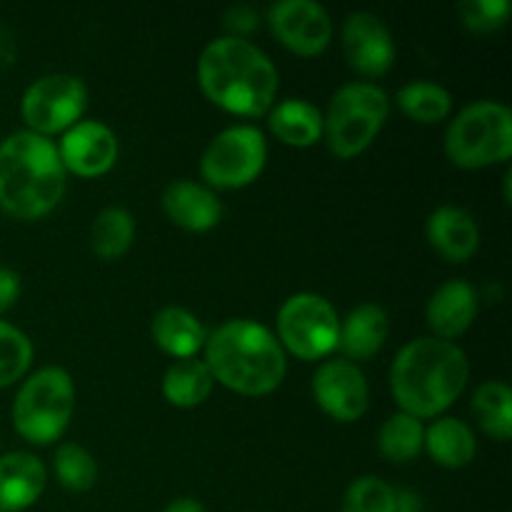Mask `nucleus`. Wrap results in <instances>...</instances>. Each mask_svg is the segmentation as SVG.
Wrapping results in <instances>:
<instances>
[{
	"label": "nucleus",
	"instance_id": "nucleus-15",
	"mask_svg": "<svg viewBox=\"0 0 512 512\" xmlns=\"http://www.w3.org/2000/svg\"><path fill=\"white\" fill-rule=\"evenodd\" d=\"M478 318V290L463 278L448 280L440 285L428 300L425 320H428L433 338L450 340L468 333Z\"/></svg>",
	"mask_w": 512,
	"mask_h": 512
},
{
	"label": "nucleus",
	"instance_id": "nucleus-35",
	"mask_svg": "<svg viewBox=\"0 0 512 512\" xmlns=\"http://www.w3.org/2000/svg\"><path fill=\"white\" fill-rule=\"evenodd\" d=\"M163 512H205L203 503L195 498H178L168 505Z\"/></svg>",
	"mask_w": 512,
	"mask_h": 512
},
{
	"label": "nucleus",
	"instance_id": "nucleus-9",
	"mask_svg": "<svg viewBox=\"0 0 512 512\" xmlns=\"http://www.w3.org/2000/svg\"><path fill=\"white\" fill-rule=\"evenodd\" d=\"M268 143L255 125H230L215 135L200 158V175L210 190H238L260 178Z\"/></svg>",
	"mask_w": 512,
	"mask_h": 512
},
{
	"label": "nucleus",
	"instance_id": "nucleus-23",
	"mask_svg": "<svg viewBox=\"0 0 512 512\" xmlns=\"http://www.w3.org/2000/svg\"><path fill=\"white\" fill-rule=\"evenodd\" d=\"M213 375L198 358L175 360L163 375V395L175 408H198L213 393Z\"/></svg>",
	"mask_w": 512,
	"mask_h": 512
},
{
	"label": "nucleus",
	"instance_id": "nucleus-17",
	"mask_svg": "<svg viewBox=\"0 0 512 512\" xmlns=\"http://www.w3.org/2000/svg\"><path fill=\"white\" fill-rule=\"evenodd\" d=\"M425 235L440 258L450 263H465L478 253L480 228L468 210L458 205H440L425 223Z\"/></svg>",
	"mask_w": 512,
	"mask_h": 512
},
{
	"label": "nucleus",
	"instance_id": "nucleus-7",
	"mask_svg": "<svg viewBox=\"0 0 512 512\" xmlns=\"http://www.w3.org/2000/svg\"><path fill=\"white\" fill-rule=\"evenodd\" d=\"M75 410V385L68 370L40 368L20 385L13 400V425L23 440L50 445L68 430Z\"/></svg>",
	"mask_w": 512,
	"mask_h": 512
},
{
	"label": "nucleus",
	"instance_id": "nucleus-14",
	"mask_svg": "<svg viewBox=\"0 0 512 512\" xmlns=\"http://www.w3.org/2000/svg\"><path fill=\"white\" fill-rule=\"evenodd\" d=\"M65 173L78 178H100L118 160V138L100 120H80L65 130L60 145H55Z\"/></svg>",
	"mask_w": 512,
	"mask_h": 512
},
{
	"label": "nucleus",
	"instance_id": "nucleus-12",
	"mask_svg": "<svg viewBox=\"0 0 512 512\" xmlns=\"http://www.w3.org/2000/svg\"><path fill=\"white\" fill-rule=\"evenodd\" d=\"M313 398L320 410L338 423H355L368 410L370 388L358 365L345 358H333L315 370Z\"/></svg>",
	"mask_w": 512,
	"mask_h": 512
},
{
	"label": "nucleus",
	"instance_id": "nucleus-13",
	"mask_svg": "<svg viewBox=\"0 0 512 512\" xmlns=\"http://www.w3.org/2000/svg\"><path fill=\"white\" fill-rule=\"evenodd\" d=\"M343 53L363 78H380L395 65V40L380 15L358 10L343 23Z\"/></svg>",
	"mask_w": 512,
	"mask_h": 512
},
{
	"label": "nucleus",
	"instance_id": "nucleus-30",
	"mask_svg": "<svg viewBox=\"0 0 512 512\" xmlns=\"http://www.w3.org/2000/svg\"><path fill=\"white\" fill-rule=\"evenodd\" d=\"M343 512H395V490L375 475H363L345 490Z\"/></svg>",
	"mask_w": 512,
	"mask_h": 512
},
{
	"label": "nucleus",
	"instance_id": "nucleus-16",
	"mask_svg": "<svg viewBox=\"0 0 512 512\" xmlns=\"http://www.w3.org/2000/svg\"><path fill=\"white\" fill-rule=\"evenodd\" d=\"M163 210L178 228L190 233H208L223 220V205L208 185L193 180H175L163 193Z\"/></svg>",
	"mask_w": 512,
	"mask_h": 512
},
{
	"label": "nucleus",
	"instance_id": "nucleus-26",
	"mask_svg": "<svg viewBox=\"0 0 512 512\" xmlns=\"http://www.w3.org/2000/svg\"><path fill=\"white\" fill-rule=\"evenodd\" d=\"M425 425L408 413H395L380 425L378 450L388 463H410L423 453Z\"/></svg>",
	"mask_w": 512,
	"mask_h": 512
},
{
	"label": "nucleus",
	"instance_id": "nucleus-29",
	"mask_svg": "<svg viewBox=\"0 0 512 512\" xmlns=\"http://www.w3.org/2000/svg\"><path fill=\"white\" fill-rule=\"evenodd\" d=\"M33 363V343L15 325L0 320V388L18 383Z\"/></svg>",
	"mask_w": 512,
	"mask_h": 512
},
{
	"label": "nucleus",
	"instance_id": "nucleus-1",
	"mask_svg": "<svg viewBox=\"0 0 512 512\" xmlns=\"http://www.w3.org/2000/svg\"><path fill=\"white\" fill-rule=\"evenodd\" d=\"M468 380L465 350L433 335L403 345L390 368V390L400 413L418 420L440 418L465 393Z\"/></svg>",
	"mask_w": 512,
	"mask_h": 512
},
{
	"label": "nucleus",
	"instance_id": "nucleus-20",
	"mask_svg": "<svg viewBox=\"0 0 512 512\" xmlns=\"http://www.w3.org/2000/svg\"><path fill=\"white\" fill-rule=\"evenodd\" d=\"M423 450H428V455L440 468L460 470L475 460L478 440H475L473 428L465 420L440 415L425 428Z\"/></svg>",
	"mask_w": 512,
	"mask_h": 512
},
{
	"label": "nucleus",
	"instance_id": "nucleus-4",
	"mask_svg": "<svg viewBox=\"0 0 512 512\" xmlns=\"http://www.w3.org/2000/svg\"><path fill=\"white\" fill-rule=\"evenodd\" d=\"M65 168L50 138L18 130L0 143V210L15 220H38L65 195Z\"/></svg>",
	"mask_w": 512,
	"mask_h": 512
},
{
	"label": "nucleus",
	"instance_id": "nucleus-2",
	"mask_svg": "<svg viewBox=\"0 0 512 512\" xmlns=\"http://www.w3.org/2000/svg\"><path fill=\"white\" fill-rule=\"evenodd\" d=\"M198 83L205 98L243 118L268 115L278 95V68L248 38L210 40L198 58Z\"/></svg>",
	"mask_w": 512,
	"mask_h": 512
},
{
	"label": "nucleus",
	"instance_id": "nucleus-3",
	"mask_svg": "<svg viewBox=\"0 0 512 512\" xmlns=\"http://www.w3.org/2000/svg\"><path fill=\"white\" fill-rule=\"evenodd\" d=\"M205 360L215 383L248 398L280 388L288 370L285 350L265 325L235 318L218 325L205 340Z\"/></svg>",
	"mask_w": 512,
	"mask_h": 512
},
{
	"label": "nucleus",
	"instance_id": "nucleus-6",
	"mask_svg": "<svg viewBox=\"0 0 512 512\" xmlns=\"http://www.w3.org/2000/svg\"><path fill=\"white\" fill-rule=\"evenodd\" d=\"M388 113L390 98L380 85L365 80L343 85L323 115L325 145L343 160L365 153L383 130Z\"/></svg>",
	"mask_w": 512,
	"mask_h": 512
},
{
	"label": "nucleus",
	"instance_id": "nucleus-11",
	"mask_svg": "<svg viewBox=\"0 0 512 512\" xmlns=\"http://www.w3.org/2000/svg\"><path fill=\"white\" fill-rule=\"evenodd\" d=\"M268 25L290 53L313 58L333 40V18L315 0H280L268 10Z\"/></svg>",
	"mask_w": 512,
	"mask_h": 512
},
{
	"label": "nucleus",
	"instance_id": "nucleus-31",
	"mask_svg": "<svg viewBox=\"0 0 512 512\" xmlns=\"http://www.w3.org/2000/svg\"><path fill=\"white\" fill-rule=\"evenodd\" d=\"M458 15L463 25L473 33H495L508 23V0H463L458 5Z\"/></svg>",
	"mask_w": 512,
	"mask_h": 512
},
{
	"label": "nucleus",
	"instance_id": "nucleus-22",
	"mask_svg": "<svg viewBox=\"0 0 512 512\" xmlns=\"http://www.w3.org/2000/svg\"><path fill=\"white\" fill-rule=\"evenodd\" d=\"M268 128L280 143L310 148L323 140V113L303 98H288L268 110Z\"/></svg>",
	"mask_w": 512,
	"mask_h": 512
},
{
	"label": "nucleus",
	"instance_id": "nucleus-24",
	"mask_svg": "<svg viewBox=\"0 0 512 512\" xmlns=\"http://www.w3.org/2000/svg\"><path fill=\"white\" fill-rule=\"evenodd\" d=\"M475 420L498 443H508L512 438V390L503 380H488L478 385L470 403Z\"/></svg>",
	"mask_w": 512,
	"mask_h": 512
},
{
	"label": "nucleus",
	"instance_id": "nucleus-25",
	"mask_svg": "<svg viewBox=\"0 0 512 512\" xmlns=\"http://www.w3.org/2000/svg\"><path fill=\"white\" fill-rule=\"evenodd\" d=\"M395 103L415 123L433 125L448 118L453 110V95L433 80H413L398 90Z\"/></svg>",
	"mask_w": 512,
	"mask_h": 512
},
{
	"label": "nucleus",
	"instance_id": "nucleus-21",
	"mask_svg": "<svg viewBox=\"0 0 512 512\" xmlns=\"http://www.w3.org/2000/svg\"><path fill=\"white\" fill-rule=\"evenodd\" d=\"M150 330L158 348L175 360L195 358L208 340V330L203 328V323L190 310L178 308V305L160 310Z\"/></svg>",
	"mask_w": 512,
	"mask_h": 512
},
{
	"label": "nucleus",
	"instance_id": "nucleus-28",
	"mask_svg": "<svg viewBox=\"0 0 512 512\" xmlns=\"http://www.w3.org/2000/svg\"><path fill=\"white\" fill-rule=\"evenodd\" d=\"M55 478L70 493H85L98 480V463L93 455L78 443H63L55 450Z\"/></svg>",
	"mask_w": 512,
	"mask_h": 512
},
{
	"label": "nucleus",
	"instance_id": "nucleus-19",
	"mask_svg": "<svg viewBox=\"0 0 512 512\" xmlns=\"http://www.w3.org/2000/svg\"><path fill=\"white\" fill-rule=\"evenodd\" d=\"M390 333V318L380 305L365 303L358 305L340 320L338 350L345 360H368L380 353Z\"/></svg>",
	"mask_w": 512,
	"mask_h": 512
},
{
	"label": "nucleus",
	"instance_id": "nucleus-33",
	"mask_svg": "<svg viewBox=\"0 0 512 512\" xmlns=\"http://www.w3.org/2000/svg\"><path fill=\"white\" fill-rule=\"evenodd\" d=\"M20 298V278L15 270L0 268V315L8 313Z\"/></svg>",
	"mask_w": 512,
	"mask_h": 512
},
{
	"label": "nucleus",
	"instance_id": "nucleus-34",
	"mask_svg": "<svg viewBox=\"0 0 512 512\" xmlns=\"http://www.w3.org/2000/svg\"><path fill=\"white\" fill-rule=\"evenodd\" d=\"M423 503H420L418 493L410 490H395V512H420Z\"/></svg>",
	"mask_w": 512,
	"mask_h": 512
},
{
	"label": "nucleus",
	"instance_id": "nucleus-5",
	"mask_svg": "<svg viewBox=\"0 0 512 512\" xmlns=\"http://www.w3.org/2000/svg\"><path fill=\"white\" fill-rule=\"evenodd\" d=\"M445 155L463 170L508 163L512 155V113L498 100H478L460 110L445 130Z\"/></svg>",
	"mask_w": 512,
	"mask_h": 512
},
{
	"label": "nucleus",
	"instance_id": "nucleus-18",
	"mask_svg": "<svg viewBox=\"0 0 512 512\" xmlns=\"http://www.w3.org/2000/svg\"><path fill=\"white\" fill-rule=\"evenodd\" d=\"M48 483L43 460L30 453L0 458V512H23L38 503Z\"/></svg>",
	"mask_w": 512,
	"mask_h": 512
},
{
	"label": "nucleus",
	"instance_id": "nucleus-32",
	"mask_svg": "<svg viewBox=\"0 0 512 512\" xmlns=\"http://www.w3.org/2000/svg\"><path fill=\"white\" fill-rule=\"evenodd\" d=\"M225 18H228L225 20V28L230 30L228 35H233V38H245V33L258 28V13L248 8V5H238V8L228 10Z\"/></svg>",
	"mask_w": 512,
	"mask_h": 512
},
{
	"label": "nucleus",
	"instance_id": "nucleus-8",
	"mask_svg": "<svg viewBox=\"0 0 512 512\" xmlns=\"http://www.w3.org/2000/svg\"><path fill=\"white\" fill-rule=\"evenodd\" d=\"M278 343L300 360H323L338 350L340 318L333 303L318 293L290 295L278 310Z\"/></svg>",
	"mask_w": 512,
	"mask_h": 512
},
{
	"label": "nucleus",
	"instance_id": "nucleus-27",
	"mask_svg": "<svg viewBox=\"0 0 512 512\" xmlns=\"http://www.w3.org/2000/svg\"><path fill=\"white\" fill-rule=\"evenodd\" d=\"M135 240V220L125 208H105L90 228V248L98 258L118 260Z\"/></svg>",
	"mask_w": 512,
	"mask_h": 512
},
{
	"label": "nucleus",
	"instance_id": "nucleus-10",
	"mask_svg": "<svg viewBox=\"0 0 512 512\" xmlns=\"http://www.w3.org/2000/svg\"><path fill=\"white\" fill-rule=\"evenodd\" d=\"M88 108V85L78 75H43L25 90L20 100V115L30 133L50 138L65 133L83 120Z\"/></svg>",
	"mask_w": 512,
	"mask_h": 512
}]
</instances>
